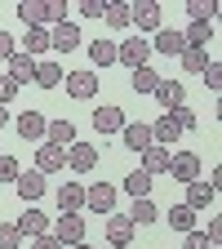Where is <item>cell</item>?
Wrapping results in <instances>:
<instances>
[{"mask_svg":"<svg viewBox=\"0 0 222 249\" xmlns=\"http://www.w3.org/2000/svg\"><path fill=\"white\" fill-rule=\"evenodd\" d=\"M169 178L173 182H196L200 178V156L196 151H173L169 156Z\"/></svg>","mask_w":222,"mask_h":249,"instance_id":"cell-1","label":"cell"},{"mask_svg":"<svg viewBox=\"0 0 222 249\" xmlns=\"http://www.w3.org/2000/svg\"><path fill=\"white\" fill-rule=\"evenodd\" d=\"M49 236H53L58 245H80V240H85V218H80V213H62Z\"/></svg>","mask_w":222,"mask_h":249,"instance_id":"cell-2","label":"cell"},{"mask_svg":"<svg viewBox=\"0 0 222 249\" xmlns=\"http://www.w3.org/2000/svg\"><path fill=\"white\" fill-rule=\"evenodd\" d=\"M67 165H71L76 174H93V169H98V147L76 138V142L67 147Z\"/></svg>","mask_w":222,"mask_h":249,"instance_id":"cell-3","label":"cell"},{"mask_svg":"<svg viewBox=\"0 0 222 249\" xmlns=\"http://www.w3.org/2000/svg\"><path fill=\"white\" fill-rule=\"evenodd\" d=\"M147 58H151V45H147V40H138V36L116 45V62H124L129 71H134V67H147Z\"/></svg>","mask_w":222,"mask_h":249,"instance_id":"cell-4","label":"cell"},{"mask_svg":"<svg viewBox=\"0 0 222 249\" xmlns=\"http://www.w3.org/2000/svg\"><path fill=\"white\" fill-rule=\"evenodd\" d=\"M129 22L138 27V31H160V5L155 0H138V5H129Z\"/></svg>","mask_w":222,"mask_h":249,"instance_id":"cell-5","label":"cell"},{"mask_svg":"<svg viewBox=\"0 0 222 249\" xmlns=\"http://www.w3.org/2000/svg\"><path fill=\"white\" fill-rule=\"evenodd\" d=\"M85 205H89L93 213H111V209H116V187H111V182H93V187H85Z\"/></svg>","mask_w":222,"mask_h":249,"instance_id":"cell-6","label":"cell"},{"mask_svg":"<svg viewBox=\"0 0 222 249\" xmlns=\"http://www.w3.org/2000/svg\"><path fill=\"white\" fill-rule=\"evenodd\" d=\"M76 45H80V27H76V22H58V27L49 31V49H53V53H71Z\"/></svg>","mask_w":222,"mask_h":249,"instance_id":"cell-7","label":"cell"},{"mask_svg":"<svg viewBox=\"0 0 222 249\" xmlns=\"http://www.w3.org/2000/svg\"><path fill=\"white\" fill-rule=\"evenodd\" d=\"M151 45V53H165V58H178L187 45H182V31H173V27H160L155 31V40H147Z\"/></svg>","mask_w":222,"mask_h":249,"instance_id":"cell-8","label":"cell"},{"mask_svg":"<svg viewBox=\"0 0 222 249\" xmlns=\"http://www.w3.org/2000/svg\"><path fill=\"white\" fill-rule=\"evenodd\" d=\"M62 80H67V93H71V98H80V103L98 93V76H93V71H67Z\"/></svg>","mask_w":222,"mask_h":249,"instance_id":"cell-9","label":"cell"},{"mask_svg":"<svg viewBox=\"0 0 222 249\" xmlns=\"http://www.w3.org/2000/svg\"><path fill=\"white\" fill-rule=\"evenodd\" d=\"M14 187H18L22 205H31V200H40V196H45V174L27 169V174H18V178H14Z\"/></svg>","mask_w":222,"mask_h":249,"instance_id":"cell-10","label":"cell"},{"mask_svg":"<svg viewBox=\"0 0 222 249\" xmlns=\"http://www.w3.org/2000/svg\"><path fill=\"white\" fill-rule=\"evenodd\" d=\"M213 196H218V187L213 182H205V178H196V182H187V209H209L213 205Z\"/></svg>","mask_w":222,"mask_h":249,"instance_id":"cell-11","label":"cell"},{"mask_svg":"<svg viewBox=\"0 0 222 249\" xmlns=\"http://www.w3.org/2000/svg\"><path fill=\"white\" fill-rule=\"evenodd\" d=\"M45 142L67 151V147L76 142V124H71V120H49V124H45Z\"/></svg>","mask_w":222,"mask_h":249,"instance_id":"cell-12","label":"cell"},{"mask_svg":"<svg viewBox=\"0 0 222 249\" xmlns=\"http://www.w3.org/2000/svg\"><path fill=\"white\" fill-rule=\"evenodd\" d=\"M120 138H124V147L129 151H147L151 147V124H142V120H124V129H120Z\"/></svg>","mask_w":222,"mask_h":249,"instance_id":"cell-13","label":"cell"},{"mask_svg":"<svg viewBox=\"0 0 222 249\" xmlns=\"http://www.w3.org/2000/svg\"><path fill=\"white\" fill-rule=\"evenodd\" d=\"M138 156H142V174H151V178H155V174H169V156H173L169 147H155V142H151V147L138 151Z\"/></svg>","mask_w":222,"mask_h":249,"instance_id":"cell-14","label":"cell"},{"mask_svg":"<svg viewBox=\"0 0 222 249\" xmlns=\"http://www.w3.org/2000/svg\"><path fill=\"white\" fill-rule=\"evenodd\" d=\"M107 240H111V245H134V223H129V213H107Z\"/></svg>","mask_w":222,"mask_h":249,"instance_id":"cell-15","label":"cell"},{"mask_svg":"<svg viewBox=\"0 0 222 249\" xmlns=\"http://www.w3.org/2000/svg\"><path fill=\"white\" fill-rule=\"evenodd\" d=\"M62 165H67V151H62V147H49V142H45V147L36 151V174L49 178V174H58Z\"/></svg>","mask_w":222,"mask_h":249,"instance_id":"cell-16","label":"cell"},{"mask_svg":"<svg viewBox=\"0 0 222 249\" xmlns=\"http://www.w3.org/2000/svg\"><path fill=\"white\" fill-rule=\"evenodd\" d=\"M14 227L22 231V240H31V236H45V231H49V218H45V213H40L36 205H31V209H27L22 218H18V223H14Z\"/></svg>","mask_w":222,"mask_h":249,"instance_id":"cell-17","label":"cell"},{"mask_svg":"<svg viewBox=\"0 0 222 249\" xmlns=\"http://www.w3.org/2000/svg\"><path fill=\"white\" fill-rule=\"evenodd\" d=\"M58 209L62 213H80L85 209V187L80 182H62L58 187Z\"/></svg>","mask_w":222,"mask_h":249,"instance_id":"cell-18","label":"cell"},{"mask_svg":"<svg viewBox=\"0 0 222 249\" xmlns=\"http://www.w3.org/2000/svg\"><path fill=\"white\" fill-rule=\"evenodd\" d=\"M18 18H22V27H45L49 22V0H22Z\"/></svg>","mask_w":222,"mask_h":249,"instance_id":"cell-19","label":"cell"},{"mask_svg":"<svg viewBox=\"0 0 222 249\" xmlns=\"http://www.w3.org/2000/svg\"><path fill=\"white\" fill-rule=\"evenodd\" d=\"M5 67H9V80H14V85H27V80H36V58H27L22 49H18V53L5 62Z\"/></svg>","mask_w":222,"mask_h":249,"instance_id":"cell-20","label":"cell"},{"mask_svg":"<svg viewBox=\"0 0 222 249\" xmlns=\"http://www.w3.org/2000/svg\"><path fill=\"white\" fill-rule=\"evenodd\" d=\"M93 129L98 134H120L124 129V111L120 107H98L93 111Z\"/></svg>","mask_w":222,"mask_h":249,"instance_id":"cell-21","label":"cell"},{"mask_svg":"<svg viewBox=\"0 0 222 249\" xmlns=\"http://www.w3.org/2000/svg\"><path fill=\"white\" fill-rule=\"evenodd\" d=\"M45 49H49V31H45V27H27V36H22V53L40 62Z\"/></svg>","mask_w":222,"mask_h":249,"instance_id":"cell-22","label":"cell"},{"mask_svg":"<svg viewBox=\"0 0 222 249\" xmlns=\"http://www.w3.org/2000/svg\"><path fill=\"white\" fill-rule=\"evenodd\" d=\"M14 124H18V134H22L27 142H31V138H45V124H49V120H45L40 111H22V116H18Z\"/></svg>","mask_w":222,"mask_h":249,"instance_id":"cell-23","label":"cell"},{"mask_svg":"<svg viewBox=\"0 0 222 249\" xmlns=\"http://www.w3.org/2000/svg\"><path fill=\"white\" fill-rule=\"evenodd\" d=\"M155 103H160L165 111H173V107L182 103V80H165V76H160V85H155Z\"/></svg>","mask_w":222,"mask_h":249,"instance_id":"cell-24","label":"cell"},{"mask_svg":"<svg viewBox=\"0 0 222 249\" xmlns=\"http://www.w3.org/2000/svg\"><path fill=\"white\" fill-rule=\"evenodd\" d=\"M178 134H182V129H178L169 116H160V120L151 124V142H155V147H173V142H178Z\"/></svg>","mask_w":222,"mask_h":249,"instance_id":"cell-25","label":"cell"},{"mask_svg":"<svg viewBox=\"0 0 222 249\" xmlns=\"http://www.w3.org/2000/svg\"><path fill=\"white\" fill-rule=\"evenodd\" d=\"M155 218H160V209H155V200H151V196L134 200V209H129V223H134V227H147V223H155Z\"/></svg>","mask_w":222,"mask_h":249,"instance_id":"cell-26","label":"cell"},{"mask_svg":"<svg viewBox=\"0 0 222 249\" xmlns=\"http://www.w3.org/2000/svg\"><path fill=\"white\" fill-rule=\"evenodd\" d=\"M205 40H213V22H191L182 31V45L187 49H205Z\"/></svg>","mask_w":222,"mask_h":249,"instance_id":"cell-27","label":"cell"},{"mask_svg":"<svg viewBox=\"0 0 222 249\" xmlns=\"http://www.w3.org/2000/svg\"><path fill=\"white\" fill-rule=\"evenodd\" d=\"M36 85H40V89H58V85H62V67H58V62H49V58L36 62Z\"/></svg>","mask_w":222,"mask_h":249,"instance_id":"cell-28","label":"cell"},{"mask_svg":"<svg viewBox=\"0 0 222 249\" xmlns=\"http://www.w3.org/2000/svg\"><path fill=\"white\" fill-rule=\"evenodd\" d=\"M155 85H160V71L151 67H134V93H155Z\"/></svg>","mask_w":222,"mask_h":249,"instance_id":"cell-29","label":"cell"},{"mask_svg":"<svg viewBox=\"0 0 222 249\" xmlns=\"http://www.w3.org/2000/svg\"><path fill=\"white\" fill-rule=\"evenodd\" d=\"M102 18H107V27H129V0H107V9H102Z\"/></svg>","mask_w":222,"mask_h":249,"instance_id":"cell-30","label":"cell"},{"mask_svg":"<svg viewBox=\"0 0 222 249\" xmlns=\"http://www.w3.org/2000/svg\"><path fill=\"white\" fill-rule=\"evenodd\" d=\"M89 58H93V67H111L116 62V40H89Z\"/></svg>","mask_w":222,"mask_h":249,"instance_id":"cell-31","label":"cell"},{"mask_svg":"<svg viewBox=\"0 0 222 249\" xmlns=\"http://www.w3.org/2000/svg\"><path fill=\"white\" fill-rule=\"evenodd\" d=\"M178 58H182V71H191V76H200V71L209 67V62H213V58H209L205 49H182Z\"/></svg>","mask_w":222,"mask_h":249,"instance_id":"cell-32","label":"cell"},{"mask_svg":"<svg viewBox=\"0 0 222 249\" xmlns=\"http://www.w3.org/2000/svg\"><path fill=\"white\" fill-rule=\"evenodd\" d=\"M169 227H173V231H196V209L173 205V209H169Z\"/></svg>","mask_w":222,"mask_h":249,"instance_id":"cell-33","label":"cell"},{"mask_svg":"<svg viewBox=\"0 0 222 249\" xmlns=\"http://www.w3.org/2000/svg\"><path fill=\"white\" fill-rule=\"evenodd\" d=\"M187 18H191V22H213L218 5H213V0H187Z\"/></svg>","mask_w":222,"mask_h":249,"instance_id":"cell-34","label":"cell"},{"mask_svg":"<svg viewBox=\"0 0 222 249\" xmlns=\"http://www.w3.org/2000/svg\"><path fill=\"white\" fill-rule=\"evenodd\" d=\"M124 192H129L134 200H142V196H151V174H142V169H134L129 178H124Z\"/></svg>","mask_w":222,"mask_h":249,"instance_id":"cell-35","label":"cell"},{"mask_svg":"<svg viewBox=\"0 0 222 249\" xmlns=\"http://www.w3.org/2000/svg\"><path fill=\"white\" fill-rule=\"evenodd\" d=\"M165 116L178 124V129H196V111L187 107V103H178V107H173V111H165Z\"/></svg>","mask_w":222,"mask_h":249,"instance_id":"cell-36","label":"cell"},{"mask_svg":"<svg viewBox=\"0 0 222 249\" xmlns=\"http://www.w3.org/2000/svg\"><path fill=\"white\" fill-rule=\"evenodd\" d=\"M0 249H22V231L14 223H0Z\"/></svg>","mask_w":222,"mask_h":249,"instance_id":"cell-37","label":"cell"},{"mask_svg":"<svg viewBox=\"0 0 222 249\" xmlns=\"http://www.w3.org/2000/svg\"><path fill=\"white\" fill-rule=\"evenodd\" d=\"M22 169H18V160H14V156H0V182H14Z\"/></svg>","mask_w":222,"mask_h":249,"instance_id":"cell-38","label":"cell"},{"mask_svg":"<svg viewBox=\"0 0 222 249\" xmlns=\"http://www.w3.org/2000/svg\"><path fill=\"white\" fill-rule=\"evenodd\" d=\"M182 249H213V245H209V236H205V231H187Z\"/></svg>","mask_w":222,"mask_h":249,"instance_id":"cell-39","label":"cell"},{"mask_svg":"<svg viewBox=\"0 0 222 249\" xmlns=\"http://www.w3.org/2000/svg\"><path fill=\"white\" fill-rule=\"evenodd\" d=\"M102 9H107V0H80V14L85 18H102Z\"/></svg>","mask_w":222,"mask_h":249,"instance_id":"cell-40","label":"cell"},{"mask_svg":"<svg viewBox=\"0 0 222 249\" xmlns=\"http://www.w3.org/2000/svg\"><path fill=\"white\" fill-rule=\"evenodd\" d=\"M14 93H18V85H14L9 76H0V107H9V103H14Z\"/></svg>","mask_w":222,"mask_h":249,"instance_id":"cell-41","label":"cell"},{"mask_svg":"<svg viewBox=\"0 0 222 249\" xmlns=\"http://www.w3.org/2000/svg\"><path fill=\"white\" fill-rule=\"evenodd\" d=\"M18 53V45H14V36H9V31H0V62H9Z\"/></svg>","mask_w":222,"mask_h":249,"instance_id":"cell-42","label":"cell"},{"mask_svg":"<svg viewBox=\"0 0 222 249\" xmlns=\"http://www.w3.org/2000/svg\"><path fill=\"white\" fill-rule=\"evenodd\" d=\"M205 85H209V89H222V67H218V62H209V67H205Z\"/></svg>","mask_w":222,"mask_h":249,"instance_id":"cell-43","label":"cell"},{"mask_svg":"<svg viewBox=\"0 0 222 249\" xmlns=\"http://www.w3.org/2000/svg\"><path fill=\"white\" fill-rule=\"evenodd\" d=\"M49 22H53V27L67 22V5H62V0H49Z\"/></svg>","mask_w":222,"mask_h":249,"instance_id":"cell-44","label":"cell"},{"mask_svg":"<svg viewBox=\"0 0 222 249\" xmlns=\"http://www.w3.org/2000/svg\"><path fill=\"white\" fill-rule=\"evenodd\" d=\"M31 249H62V245H58V240L45 231V236H31Z\"/></svg>","mask_w":222,"mask_h":249,"instance_id":"cell-45","label":"cell"},{"mask_svg":"<svg viewBox=\"0 0 222 249\" xmlns=\"http://www.w3.org/2000/svg\"><path fill=\"white\" fill-rule=\"evenodd\" d=\"M205 236H209V245H218V240H222V223H218V218H209V227H205Z\"/></svg>","mask_w":222,"mask_h":249,"instance_id":"cell-46","label":"cell"},{"mask_svg":"<svg viewBox=\"0 0 222 249\" xmlns=\"http://www.w3.org/2000/svg\"><path fill=\"white\" fill-rule=\"evenodd\" d=\"M0 124H9V111H5V107H0Z\"/></svg>","mask_w":222,"mask_h":249,"instance_id":"cell-47","label":"cell"},{"mask_svg":"<svg viewBox=\"0 0 222 249\" xmlns=\"http://www.w3.org/2000/svg\"><path fill=\"white\" fill-rule=\"evenodd\" d=\"M71 249H93V245H85V240H80V245H71Z\"/></svg>","mask_w":222,"mask_h":249,"instance_id":"cell-48","label":"cell"},{"mask_svg":"<svg viewBox=\"0 0 222 249\" xmlns=\"http://www.w3.org/2000/svg\"><path fill=\"white\" fill-rule=\"evenodd\" d=\"M111 249H134V245H111Z\"/></svg>","mask_w":222,"mask_h":249,"instance_id":"cell-49","label":"cell"}]
</instances>
